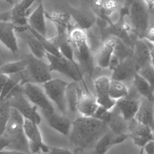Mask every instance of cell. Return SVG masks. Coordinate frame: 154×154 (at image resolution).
Masks as SVG:
<instances>
[{"label":"cell","mask_w":154,"mask_h":154,"mask_svg":"<svg viewBox=\"0 0 154 154\" xmlns=\"http://www.w3.org/2000/svg\"><path fill=\"white\" fill-rule=\"evenodd\" d=\"M57 35L49 38L50 42L56 47L65 57L75 63L77 64L74 59L73 48L68 37V29L64 28H57Z\"/></svg>","instance_id":"cell-13"},{"label":"cell","mask_w":154,"mask_h":154,"mask_svg":"<svg viewBox=\"0 0 154 154\" xmlns=\"http://www.w3.org/2000/svg\"><path fill=\"white\" fill-rule=\"evenodd\" d=\"M25 40L33 55L40 59L46 57V51L34 35L31 34V35L26 36Z\"/></svg>","instance_id":"cell-31"},{"label":"cell","mask_w":154,"mask_h":154,"mask_svg":"<svg viewBox=\"0 0 154 154\" xmlns=\"http://www.w3.org/2000/svg\"><path fill=\"white\" fill-rule=\"evenodd\" d=\"M153 103H154V99H153Z\"/></svg>","instance_id":"cell-47"},{"label":"cell","mask_w":154,"mask_h":154,"mask_svg":"<svg viewBox=\"0 0 154 154\" xmlns=\"http://www.w3.org/2000/svg\"><path fill=\"white\" fill-rule=\"evenodd\" d=\"M1 21H4V22L12 21L11 10L1 13Z\"/></svg>","instance_id":"cell-41"},{"label":"cell","mask_w":154,"mask_h":154,"mask_svg":"<svg viewBox=\"0 0 154 154\" xmlns=\"http://www.w3.org/2000/svg\"><path fill=\"white\" fill-rule=\"evenodd\" d=\"M25 118L16 109L11 108V114L2 135L8 137L15 149L25 153L29 150V140L25 133L24 123Z\"/></svg>","instance_id":"cell-4"},{"label":"cell","mask_w":154,"mask_h":154,"mask_svg":"<svg viewBox=\"0 0 154 154\" xmlns=\"http://www.w3.org/2000/svg\"><path fill=\"white\" fill-rule=\"evenodd\" d=\"M11 145V140L5 135H1L0 137V151Z\"/></svg>","instance_id":"cell-39"},{"label":"cell","mask_w":154,"mask_h":154,"mask_svg":"<svg viewBox=\"0 0 154 154\" xmlns=\"http://www.w3.org/2000/svg\"><path fill=\"white\" fill-rule=\"evenodd\" d=\"M133 87L143 98L153 100L154 90L149 83L138 73L135 74L133 78Z\"/></svg>","instance_id":"cell-26"},{"label":"cell","mask_w":154,"mask_h":154,"mask_svg":"<svg viewBox=\"0 0 154 154\" xmlns=\"http://www.w3.org/2000/svg\"><path fill=\"white\" fill-rule=\"evenodd\" d=\"M110 77L101 76L94 81L97 102L100 106L108 110L113 109L116 106L117 102L110 96Z\"/></svg>","instance_id":"cell-11"},{"label":"cell","mask_w":154,"mask_h":154,"mask_svg":"<svg viewBox=\"0 0 154 154\" xmlns=\"http://www.w3.org/2000/svg\"><path fill=\"white\" fill-rule=\"evenodd\" d=\"M27 65V59L26 58L20 61L10 62L1 66L0 72L8 75L18 73L24 71Z\"/></svg>","instance_id":"cell-28"},{"label":"cell","mask_w":154,"mask_h":154,"mask_svg":"<svg viewBox=\"0 0 154 154\" xmlns=\"http://www.w3.org/2000/svg\"><path fill=\"white\" fill-rule=\"evenodd\" d=\"M72 126L70 141L79 152L95 147L99 140L110 129L105 122L94 117L77 118Z\"/></svg>","instance_id":"cell-1"},{"label":"cell","mask_w":154,"mask_h":154,"mask_svg":"<svg viewBox=\"0 0 154 154\" xmlns=\"http://www.w3.org/2000/svg\"><path fill=\"white\" fill-rule=\"evenodd\" d=\"M141 99L142 97L138 98L132 97L129 93L128 96L117 101L116 106L125 120L129 122L135 118L139 108Z\"/></svg>","instance_id":"cell-14"},{"label":"cell","mask_w":154,"mask_h":154,"mask_svg":"<svg viewBox=\"0 0 154 154\" xmlns=\"http://www.w3.org/2000/svg\"><path fill=\"white\" fill-rule=\"evenodd\" d=\"M46 57L49 62L50 71H56L65 76L70 77L75 82L82 81L83 83L86 91H90L85 85L78 64L63 55L56 56L47 52Z\"/></svg>","instance_id":"cell-7"},{"label":"cell","mask_w":154,"mask_h":154,"mask_svg":"<svg viewBox=\"0 0 154 154\" xmlns=\"http://www.w3.org/2000/svg\"><path fill=\"white\" fill-rule=\"evenodd\" d=\"M69 12L78 26L85 30L92 27L98 20V16L90 9L72 8Z\"/></svg>","instance_id":"cell-18"},{"label":"cell","mask_w":154,"mask_h":154,"mask_svg":"<svg viewBox=\"0 0 154 154\" xmlns=\"http://www.w3.org/2000/svg\"><path fill=\"white\" fill-rule=\"evenodd\" d=\"M79 85L75 82L68 84L66 93V102L69 109L72 112L77 111L78 89Z\"/></svg>","instance_id":"cell-29"},{"label":"cell","mask_w":154,"mask_h":154,"mask_svg":"<svg viewBox=\"0 0 154 154\" xmlns=\"http://www.w3.org/2000/svg\"><path fill=\"white\" fill-rule=\"evenodd\" d=\"M116 40L114 37L109 36L103 41L95 54L96 63L100 68H109V64L114 54Z\"/></svg>","instance_id":"cell-17"},{"label":"cell","mask_w":154,"mask_h":154,"mask_svg":"<svg viewBox=\"0 0 154 154\" xmlns=\"http://www.w3.org/2000/svg\"><path fill=\"white\" fill-rule=\"evenodd\" d=\"M27 27L28 31L38 39L47 52L56 56H61L63 55L60 53L59 49L50 42L49 38L48 39L47 38V37L44 36L43 35L39 34L28 25H27Z\"/></svg>","instance_id":"cell-32"},{"label":"cell","mask_w":154,"mask_h":154,"mask_svg":"<svg viewBox=\"0 0 154 154\" xmlns=\"http://www.w3.org/2000/svg\"><path fill=\"white\" fill-rule=\"evenodd\" d=\"M143 149L147 154H154V137L144 146Z\"/></svg>","instance_id":"cell-40"},{"label":"cell","mask_w":154,"mask_h":154,"mask_svg":"<svg viewBox=\"0 0 154 154\" xmlns=\"http://www.w3.org/2000/svg\"><path fill=\"white\" fill-rule=\"evenodd\" d=\"M68 37L76 57L80 64L90 74L93 72L94 60L87 41L86 30L79 27L68 30Z\"/></svg>","instance_id":"cell-3"},{"label":"cell","mask_w":154,"mask_h":154,"mask_svg":"<svg viewBox=\"0 0 154 154\" xmlns=\"http://www.w3.org/2000/svg\"><path fill=\"white\" fill-rule=\"evenodd\" d=\"M45 91L63 113L66 111V90L68 83L59 79H51L44 83Z\"/></svg>","instance_id":"cell-8"},{"label":"cell","mask_w":154,"mask_h":154,"mask_svg":"<svg viewBox=\"0 0 154 154\" xmlns=\"http://www.w3.org/2000/svg\"><path fill=\"white\" fill-rule=\"evenodd\" d=\"M138 73L150 84L154 90V66L153 63L141 67Z\"/></svg>","instance_id":"cell-35"},{"label":"cell","mask_w":154,"mask_h":154,"mask_svg":"<svg viewBox=\"0 0 154 154\" xmlns=\"http://www.w3.org/2000/svg\"><path fill=\"white\" fill-rule=\"evenodd\" d=\"M153 65H154V64H153Z\"/></svg>","instance_id":"cell-49"},{"label":"cell","mask_w":154,"mask_h":154,"mask_svg":"<svg viewBox=\"0 0 154 154\" xmlns=\"http://www.w3.org/2000/svg\"><path fill=\"white\" fill-rule=\"evenodd\" d=\"M36 0H21L11 9L12 22L16 26L27 25L28 12Z\"/></svg>","instance_id":"cell-24"},{"label":"cell","mask_w":154,"mask_h":154,"mask_svg":"<svg viewBox=\"0 0 154 154\" xmlns=\"http://www.w3.org/2000/svg\"><path fill=\"white\" fill-rule=\"evenodd\" d=\"M129 89L123 82L111 79L109 86V94L112 99L118 101L128 96Z\"/></svg>","instance_id":"cell-27"},{"label":"cell","mask_w":154,"mask_h":154,"mask_svg":"<svg viewBox=\"0 0 154 154\" xmlns=\"http://www.w3.org/2000/svg\"><path fill=\"white\" fill-rule=\"evenodd\" d=\"M46 17L54 23L57 27H63L69 29V23L72 18L69 12H58L45 13Z\"/></svg>","instance_id":"cell-30"},{"label":"cell","mask_w":154,"mask_h":154,"mask_svg":"<svg viewBox=\"0 0 154 154\" xmlns=\"http://www.w3.org/2000/svg\"><path fill=\"white\" fill-rule=\"evenodd\" d=\"M121 63V61L120 59L116 55L113 54L111 58L110 61L108 68L112 72H113L114 70H116L119 67Z\"/></svg>","instance_id":"cell-37"},{"label":"cell","mask_w":154,"mask_h":154,"mask_svg":"<svg viewBox=\"0 0 154 154\" xmlns=\"http://www.w3.org/2000/svg\"><path fill=\"white\" fill-rule=\"evenodd\" d=\"M21 86L20 84L17 85L3 101L8 100L11 107L17 110L24 118L39 125L41 122V118L38 112V107L35 105L32 106L29 103V100L25 95L24 89Z\"/></svg>","instance_id":"cell-6"},{"label":"cell","mask_w":154,"mask_h":154,"mask_svg":"<svg viewBox=\"0 0 154 154\" xmlns=\"http://www.w3.org/2000/svg\"><path fill=\"white\" fill-rule=\"evenodd\" d=\"M22 79V73L14 74L9 75L8 82L1 91V103L4 100L10 93L18 85L20 84Z\"/></svg>","instance_id":"cell-33"},{"label":"cell","mask_w":154,"mask_h":154,"mask_svg":"<svg viewBox=\"0 0 154 154\" xmlns=\"http://www.w3.org/2000/svg\"><path fill=\"white\" fill-rule=\"evenodd\" d=\"M124 17L138 38L142 39L154 20V13L150 11L143 0H132Z\"/></svg>","instance_id":"cell-2"},{"label":"cell","mask_w":154,"mask_h":154,"mask_svg":"<svg viewBox=\"0 0 154 154\" xmlns=\"http://www.w3.org/2000/svg\"><path fill=\"white\" fill-rule=\"evenodd\" d=\"M11 107L8 101H4L1 103L0 108V136L6 130L7 124L9 120L11 114Z\"/></svg>","instance_id":"cell-34"},{"label":"cell","mask_w":154,"mask_h":154,"mask_svg":"<svg viewBox=\"0 0 154 154\" xmlns=\"http://www.w3.org/2000/svg\"><path fill=\"white\" fill-rule=\"evenodd\" d=\"M78 93L77 111L83 116L93 117L100 106L96 96H94L90 91L83 93V90L79 86Z\"/></svg>","instance_id":"cell-15"},{"label":"cell","mask_w":154,"mask_h":154,"mask_svg":"<svg viewBox=\"0 0 154 154\" xmlns=\"http://www.w3.org/2000/svg\"><path fill=\"white\" fill-rule=\"evenodd\" d=\"M23 86L24 93L30 102L40 108L42 111L49 113L54 112V108L49 98L39 86L31 83H26Z\"/></svg>","instance_id":"cell-10"},{"label":"cell","mask_w":154,"mask_h":154,"mask_svg":"<svg viewBox=\"0 0 154 154\" xmlns=\"http://www.w3.org/2000/svg\"><path fill=\"white\" fill-rule=\"evenodd\" d=\"M5 1L6 2H8V3H9V4H14V1H13V0H5Z\"/></svg>","instance_id":"cell-46"},{"label":"cell","mask_w":154,"mask_h":154,"mask_svg":"<svg viewBox=\"0 0 154 154\" xmlns=\"http://www.w3.org/2000/svg\"><path fill=\"white\" fill-rule=\"evenodd\" d=\"M38 125L35 122L25 118L24 129L25 134L29 141H32L38 145L43 152L49 153L50 147L43 141Z\"/></svg>","instance_id":"cell-22"},{"label":"cell","mask_w":154,"mask_h":154,"mask_svg":"<svg viewBox=\"0 0 154 154\" xmlns=\"http://www.w3.org/2000/svg\"><path fill=\"white\" fill-rule=\"evenodd\" d=\"M1 153H9V154H19V153H24L21 151H19V150H17L15 149H3L0 151Z\"/></svg>","instance_id":"cell-45"},{"label":"cell","mask_w":154,"mask_h":154,"mask_svg":"<svg viewBox=\"0 0 154 154\" xmlns=\"http://www.w3.org/2000/svg\"><path fill=\"white\" fill-rule=\"evenodd\" d=\"M134 119L148 126L154 131V109L153 100L142 97L140 105Z\"/></svg>","instance_id":"cell-20"},{"label":"cell","mask_w":154,"mask_h":154,"mask_svg":"<svg viewBox=\"0 0 154 154\" xmlns=\"http://www.w3.org/2000/svg\"><path fill=\"white\" fill-rule=\"evenodd\" d=\"M150 11L154 12V0H143Z\"/></svg>","instance_id":"cell-44"},{"label":"cell","mask_w":154,"mask_h":154,"mask_svg":"<svg viewBox=\"0 0 154 154\" xmlns=\"http://www.w3.org/2000/svg\"><path fill=\"white\" fill-rule=\"evenodd\" d=\"M16 32V25L12 21L0 22L1 42L13 54H17L19 51Z\"/></svg>","instance_id":"cell-16"},{"label":"cell","mask_w":154,"mask_h":154,"mask_svg":"<svg viewBox=\"0 0 154 154\" xmlns=\"http://www.w3.org/2000/svg\"><path fill=\"white\" fill-rule=\"evenodd\" d=\"M49 153L51 154H73L74 152L67 149L61 148L58 147H50Z\"/></svg>","instance_id":"cell-38"},{"label":"cell","mask_w":154,"mask_h":154,"mask_svg":"<svg viewBox=\"0 0 154 154\" xmlns=\"http://www.w3.org/2000/svg\"><path fill=\"white\" fill-rule=\"evenodd\" d=\"M26 58L27 59L28 65L26 69L21 72L22 79L20 85L23 86L27 83H45L52 79L49 65L33 55H28Z\"/></svg>","instance_id":"cell-5"},{"label":"cell","mask_w":154,"mask_h":154,"mask_svg":"<svg viewBox=\"0 0 154 154\" xmlns=\"http://www.w3.org/2000/svg\"><path fill=\"white\" fill-rule=\"evenodd\" d=\"M46 11L42 1L27 18V25L44 36L47 37Z\"/></svg>","instance_id":"cell-19"},{"label":"cell","mask_w":154,"mask_h":154,"mask_svg":"<svg viewBox=\"0 0 154 154\" xmlns=\"http://www.w3.org/2000/svg\"><path fill=\"white\" fill-rule=\"evenodd\" d=\"M18 1H19L20 2L21 1V0H18Z\"/></svg>","instance_id":"cell-48"},{"label":"cell","mask_w":154,"mask_h":154,"mask_svg":"<svg viewBox=\"0 0 154 154\" xmlns=\"http://www.w3.org/2000/svg\"><path fill=\"white\" fill-rule=\"evenodd\" d=\"M132 55L140 68L152 63L149 46L144 39L137 38L136 40L133 45Z\"/></svg>","instance_id":"cell-21"},{"label":"cell","mask_w":154,"mask_h":154,"mask_svg":"<svg viewBox=\"0 0 154 154\" xmlns=\"http://www.w3.org/2000/svg\"><path fill=\"white\" fill-rule=\"evenodd\" d=\"M128 134L136 146L143 148L154 139V131L135 119L128 122Z\"/></svg>","instance_id":"cell-9"},{"label":"cell","mask_w":154,"mask_h":154,"mask_svg":"<svg viewBox=\"0 0 154 154\" xmlns=\"http://www.w3.org/2000/svg\"><path fill=\"white\" fill-rule=\"evenodd\" d=\"M142 39L149 43L154 44V20L151 22L149 27L144 34Z\"/></svg>","instance_id":"cell-36"},{"label":"cell","mask_w":154,"mask_h":154,"mask_svg":"<svg viewBox=\"0 0 154 154\" xmlns=\"http://www.w3.org/2000/svg\"><path fill=\"white\" fill-rule=\"evenodd\" d=\"M29 151H31V153H38L40 151H42L41 148L38 145H37L32 141H29Z\"/></svg>","instance_id":"cell-42"},{"label":"cell","mask_w":154,"mask_h":154,"mask_svg":"<svg viewBox=\"0 0 154 154\" xmlns=\"http://www.w3.org/2000/svg\"><path fill=\"white\" fill-rule=\"evenodd\" d=\"M123 141L124 137L122 135L116 134L110 129L99 140L95 145V153L105 154L112 146L122 143Z\"/></svg>","instance_id":"cell-25"},{"label":"cell","mask_w":154,"mask_h":154,"mask_svg":"<svg viewBox=\"0 0 154 154\" xmlns=\"http://www.w3.org/2000/svg\"><path fill=\"white\" fill-rule=\"evenodd\" d=\"M43 115L51 128L64 135H67L71 127L70 120L63 115L42 111Z\"/></svg>","instance_id":"cell-23"},{"label":"cell","mask_w":154,"mask_h":154,"mask_svg":"<svg viewBox=\"0 0 154 154\" xmlns=\"http://www.w3.org/2000/svg\"><path fill=\"white\" fill-rule=\"evenodd\" d=\"M139 66L132 56V54L122 61L119 67L112 72L110 78L124 82L133 81L135 74L138 72Z\"/></svg>","instance_id":"cell-12"},{"label":"cell","mask_w":154,"mask_h":154,"mask_svg":"<svg viewBox=\"0 0 154 154\" xmlns=\"http://www.w3.org/2000/svg\"><path fill=\"white\" fill-rule=\"evenodd\" d=\"M0 78H1L0 86H1V91L8 82L9 78V76L8 75L5 74L1 73L0 74Z\"/></svg>","instance_id":"cell-43"}]
</instances>
